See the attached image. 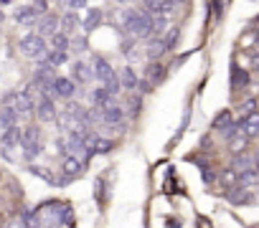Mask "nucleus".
Segmentation results:
<instances>
[{"label": "nucleus", "instance_id": "1", "mask_svg": "<svg viewBox=\"0 0 259 228\" xmlns=\"http://www.w3.org/2000/svg\"><path fill=\"white\" fill-rule=\"evenodd\" d=\"M3 104L11 106L18 117H28V114L36 112V102H33V94L31 89H23V92H8L3 96Z\"/></svg>", "mask_w": 259, "mask_h": 228}, {"label": "nucleus", "instance_id": "2", "mask_svg": "<svg viewBox=\"0 0 259 228\" xmlns=\"http://www.w3.org/2000/svg\"><path fill=\"white\" fill-rule=\"evenodd\" d=\"M21 54L28 58H46L49 46H46V38L39 33H28L21 38Z\"/></svg>", "mask_w": 259, "mask_h": 228}, {"label": "nucleus", "instance_id": "3", "mask_svg": "<svg viewBox=\"0 0 259 228\" xmlns=\"http://www.w3.org/2000/svg\"><path fill=\"white\" fill-rule=\"evenodd\" d=\"M92 74H94V79L102 82L104 86L112 84L115 79H120V74L115 71V66L109 64L107 58H102V56H94V61H92Z\"/></svg>", "mask_w": 259, "mask_h": 228}, {"label": "nucleus", "instance_id": "4", "mask_svg": "<svg viewBox=\"0 0 259 228\" xmlns=\"http://www.w3.org/2000/svg\"><path fill=\"white\" fill-rule=\"evenodd\" d=\"M77 94V84H74L69 76H56L49 86V96L51 99H71Z\"/></svg>", "mask_w": 259, "mask_h": 228}, {"label": "nucleus", "instance_id": "5", "mask_svg": "<svg viewBox=\"0 0 259 228\" xmlns=\"http://www.w3.org/2000/svg\"><path fill=\"white\" fill-rule=\"evenodd\" d=\"M213 130L224 137V140H231V137L239 132V122H234L231 112H221L218 117L213 120Z\"/></svg>", "mask_w": 259, "mask_h": 228}, {"label": "nucleus", "instance_id": "6", "mask_svg": "<svg viewBox=\"0 0 259 228\" xmlns=\"http://www.w3.org/2000/svg\"><path fill=\"white\" fill-rule=\"evenodd\" d=\"M36 114H39V120H41V122H54V120L59 117L56 102H54L49 94L39 96V102H36Z\"/></svg>", "mask_w": 259, "mask_h": 228}, {"label": "nucleus", "instance_id": "7", "mask_svg": "<svg viewBox=\"0 0 259 228\" xmlns=\"http://www.w3.org/2000/svg\"><path fill=\"white\" fill-rule=\"evenodd\" d=\"M69 79H71L74 84H77V86H84V84H89V82L94 79V74H92V66L77 58V61L71 64V76H69Z\"/></svg>", "mask_w": 259, "mask_h": 228}, {"label": "nucleus", "instance_id": "8", "mask_svg": "<svg viewBox=\"0 0 259 228\" xmlns=\"http://www.w3.org/2000/svg\"><path fill=\"white\" fill-rule=\"evenodd\" d=\"M59 26H61V18L59 16H54V13H46V16H41L39 20H36V28H39V30H36V33H39V36H54V33H59Z\"/></svg>", "mask_w": 259, "mask_h": 228}, {"label": "nucleus", "instance_id": "9", "mask_svg": "<svg viewBox=\"0 0 259 228\" xmlns=\"http://www.w3.org/2000/svg\"><path fill=\"white\" fill-rule=\"evenodd\" d=\"M84 172V162L79 160V158H74V155H69L66 160H64V165H61V175L71 182V180H77L79 175Z\"/></svg>", "mask_w": 259, "mask_h": 228}, {"label": "nucleus", "instance_id": "10", "mask_svg": "<svg viewBox=\"0 0 259 228\" xmlns=\"http://www.w3.org/2000/svg\"><path fill=\"white\" fill-rule=\"evenodd\" d=\"M122 120H125V109H122L117 102L107 104V106L102 109V122H104V124H117V122H122Z\"/></svg>", "mask_w": 259, "mask_h": 228}, {"label": "nucleus", "instance_id": "11", "mask_svg": "<svg viewBox=\"0 0 259 228\" xmlns=\"http://www.w3.org/2000/svg\"><path fill=\"white\" fill-rule=\"evenodd\" d=\"M239 130H241V132H244L249 140L259 137V112H251L249 117L239 120Z\"/></svg>", "mask_w": 259, "mask_h": 228}, {"label": "nucleus", "instance_id": "12", "mask_svg": "<svg viewBox=\"0 0 259 228\" xmlns=\"http://www.w3.org/2000/svg\"><path fill=\"white\" fill-rule=\"evenodd\" d=\"M165 79V66L160 61H150V66H147V74H145V82L150 86H158L160 82Z\"/></svg>", "mask_w": 259, "mask_h": 228}, {"label": "nucleus", "instance_id": "13", "mask_svg": "<svg viewBox=\"0 0 259 228\" xmlns=\"http://www.w3.org/2000/svg\"><path fill=\"white\" fill-rule=\"evenodd\" d=\"M21 220H23V228H44L41 216H39V208H26V210L21 213Z\"/></svg>", "mask_w": 259, "mask_h": 228}, {"label": "nucleus", "instance_id": "14", "mask_svg": "<svg viewBox=\"0 0 259 228\" xmlns=\"http://www.w3.org/2000/svg\"><path fill=\"white\" fill-rule=\"evenodd\" d=\"M99 23H102V10H99V8H89V10H87V18L82 20V26H84V33H92V30H97V28H99Z\"/></svg>", "mask_w": 259, "mask_h": 228}, {"label": "nucleus", "instance_id": "15", "mask_svg": "<svg viewBox=\"0 0 259 228\" xmlns=\"http://www.w3.org/2000/svg\"><path fill=\"white\" fill-rule=\"evenodd\" d=\"M92 102H94V106L104 109L107 104H112V102H115V96L109 94V89H107V86H97V89L92 92Z\"/></svg>", "mask_w": 259, "mask_h": 228}, {"label": "nucleus", "instance_id": "16", "mask_svg": "<svg viewBox=\"0 0 259 228\" xmlns=\"http://www.w3.org/2000/svg\"><path fill=\"white\" fill-rule=\"evenodd\" d=\"M69 46H71V41H69V36L66 33H54L51 36V41H49V51H64V54H69Z\"/></svg>", "mask_w": 259, "mask_h": 228}, {"label": "nucleus", "instance_id": "17", "mask_svg": "<svg viewBox=\"0 0 259 228\" xmlns=\"http://www.w3.org/2000/svg\"><path fill=\"white\" fill-rule=\"evenodd\" d=\"M13 18H16V23H21V26H31V23H36V20H39V16H36V10H33L31 6H23V8H18Z\"/></svg>", "mask_w": 259, "mask_h": 228}, {"label": "nucleus", "instance_id": "18", "mask_svg": "<svg viewBox=\"0 0 259 228\" xmlns=\"http://www.w3.org/2000/svg\"><path fill=\"white\" fill-rule=\"evenodd\" d=\"M39 140H41V130L36 127V124L21 130V147H26V144H36Z\"/></svg>", "mask_w": 259, "mask_h": 228}, {"label": "nucleus", "instance_id": "19", "mask_svg": "<svg viewBox=\"0 0 259 228\" xmlns=\"http://www.w3.org/2000/svg\"><path fill=\"white\" fill-rule=\"evenodd\" d=\"M77 26H79V16H77V10H69V13H64L61 16V33H74L77 30Z\"/></svg>", "mask_w": 259, "mask_h": 228}, {"label": "nucleus", "instance_id": "20", "mask_svg": "<svg viewBox=\"0 0 259 228\" xmlns=\"http://www.w3.org/2000/svg\"><path fill=\"white\" fill-rule=\"evenodd\" d=\"M0 124H3V130H11V127H16L18 124V114L11 109V106H0Z\"/></svg>", "mask_w": 259, "mask_h": 228}, {"label": "nucleus", "instance_id": "21", "mask_svg": "<svg viewBox=\"0 0 259 228\" xmlns=\"http://www.w3.org/2000/svg\"><path fill=\"white\" fill-rule=\"evenodd\" d=\"M120 84H122L127 92H135V89H137V76H135L132 66H125V68H122V74H120Z\"/></svg>", "mask_w": 259, "mask_h": 228}, {"label": "nucleus", "instance_id": "22", "mask_svg": "<svg viewBox=\"0 0 259 228\" xmlns=\"http://www.w3.org/2000/svg\"><path fill=\"white\" fill-rule=\"evenodd\" d=\"M231 84H234V89H246L249 86V74L244 68L234 66L231 68Z\"/></svg>", "mask_w": 259, "mask_h": 228}, {"label": "nucleus", "instance_id": "23", "mask_svg": "<svg viewBox=\"0 0 259 228\" xmlns=\"http://www.w3.org/2000/svg\"><path fill=\"white\" fill-rule=\"evenodd\" d=\"M231 168L241 175V172H246V170H251V168H254V160H251L249 155H244V152H239V155L231 160Z\"/></svg>", "mask_w": 259, "mask_h": 228}, {"label": "nucleus", "instance_id": "24", "mask_svg": "<svg viewBox=\"0 0 259 228\" xmlns=\"http://www.w3.org/2000/svg\"><path fill=\"white\" fill-rule=\"evenodd\" d=\"M147 58H150V61H155V58H160L163 54H165V44H163V38L158 36V38H153V41H150V46H147Z\"/></svg>", "mask_w": 259, "mask_h": 228}, {"label": "nucleus", "instance_id": "25", "mask_svg": "<svg viewBox=\"0 0 259 228\" xmlns=\"http://www.w3.org/2000/svg\"><path fill=\"white\" fill-rule=\"evenodd\" d=\"M246 142H249V137L239 130L231 140H229V147H231V152H234V155H239V152H244V147H246Z\"/></svg>", "mask_w": 259, "mask_h": 228}, {"label": "nucleus", "instance_id": "26", "mask_svg": "<svg viewBox=\"0 0 259 228\" xmlns=\"http://www.w3.org/2000/svg\"><path fill=\"white\" fill-rule=\"evenodd\" d=\"M218 178L224 180V185H226V188H236V185H239V172H236V170H234L231 165H229V168H226L224 172H221Z\"/></svg>", "mask_w": 259, "mask_h": 228}, {"label": "nucleus", "instance_id": "27", "mask_svg": "<svg viewBox=\"0 0 259 228\" xmlns=\"http://www.w3.org/2000/svg\"><path fill=\"white\" fill-rule=\"evenodd\" d=\"M178 38H180V30L178 28H168V33L163 36V44H165V51H173L178 46Z\"/></svg>", "mask_w": 259, "mask_h": 228}, {"label": "nucleus", "instance_id": "28", "mask_svg": "<svg viewBox=\"0 0 259 228\" xmlns=\"http://www.w3.org/2000/svg\"><path fill=\"white\" fill-rule=\"evenodd\" d=\"M256 182H259V170H256V168H251V170H246V172L239 175V185H244V188L256 185Z\"/></svg>", "mask_w": 259, "mask_h": 228}, {"label": "nucleus", "instance_id": "29", "mask_svg": "<svg viewBox=\"0 0 259 228\" xmlns=\"http://www.w3.org/2000/svg\"><path fill=\"white\" fill-rule=\"evenodd\" d=\"M66 58H69V54H64V51H49V54H46V58H41V61H49V64L56 68V66L66 64Z\"/></svg>", "mask_w": 259, "mask_h": 228}, {"label": "nucleus", "instance_id": "30", "mask_svg": "<svg viewBox=\"0 0 259 228\" xmlns=\"http://www.w3.org/2000/svg\"><path fill=\"white\" fill-rule=\"evenodd\" d=\"M28 172H33V175H39V178H44V180H49V182H54V185H56V175H54L51 170L41 168V165H31V168H28Z\"/></svg>", "mask_w": 259, "mask_h": 228}, {"label": "nucleus", "instance_id": "31", "mask_svg": "<svg viewBox=\"0 0 259 228\" xmlns=\"http://www.w3.org/2000/svg\"><path fill=\"white\" fill-rule=\"evenodd\" d=\"M41 152H44V147H41V142H36V144H26V147H23V158H26V160L31 162L33 158H39V155H41Z\"/></svg>", "mask_w": 259, "mask_h": 228}, {"label": "nucleus", "instance_id": "32", "mask_svg": "<svg viewBox=\"0 0 259 228\" xmlns=\"http://www.w3.org/2000/svg\"><path fill=\"white\" fill-rule=\"evenodd\" d=\"M112 150V140H97V147H94V155H107V152Z\"/></svg>", "mask_w": 259, "mask_h": 228}, {"label": "nucleus", "instance_id": "33", "mask_svg": "<svg viewBox=\"0 0 259 228\" xmlns=\"http://www.w3.org/2000/svg\"><path fill=\"white\" fill-rule=\"evenodd\" d=\"M31 8L36 10V16H46L49 13V3H46V0H33V3H31Z\"/></svg>", "mask_w": 259, "mask_h": 228}, {"label": "nucleus", "instance_id": "34", "mask_svg": "<svg viewBox=\"0 0 259 228\" xmlns=\"http://www.w3.org/2000/svg\"><path fill=\"white\" fill-rule=\"evenodd\" d=\"M254 106H256V99H246V102L241 104V120H244V117H249L251 112H256Z\"/></svg>", "mask_w": 259, "mask_h": 228}, {"label": "nucleus", "instance_id": "35", "mask_svg": "<svg viewBox=\"0 0 259 228\" xmlns=\"http://www.w3.org/2000/svg\"><path fill=\"white\" fill-rule=\"evenodd\" d=\"M61 3H66L69 10H82L87 6V0H61Z\"/></svg>", "mask_w": 259, "mask_h": 228}, {"label": "nucleus", "instance_id": "36", "mask_svg": "<svg viewBox=\"0 0 259 228\" xmlns=\"http://www.w3.org/2000/svg\"><path fill=\"white\" fill-rule=\"evenodd\" d=\"M71 46H74V51H79V54H82V51H87V36H82L79 41H74Z\"/></svg>", "mask_w": 259, "mask_h": 228}, {"label": "nucleus", "instance_id": "37", "mask_svg": "<svg viewBox=\"0 0 259 228\" xmlns=\"http://www.w3.org/2000/svg\"><path fill=\"white\" fill-rule=\"evenodd\" d=\"M122 54L132 56V38H125V41H122Z\"/></svg>", "mask_w": 259, "mask_h": 228}, {"label": "nucleus", "instance_id": "38", "mask_svg": "<svg viewBox=\"0 0 259 228\" xmlns=\"http://www.w3.org/2000/svg\"><path fill=\"white\" fill-rule=\"evenodd\" d=\"M130 112H132V114L140 112V96H132V99H130Z\"/></svg>", "mask_w": 259, "mask_h": 228}, {"label": "nucleus", "instance_id": "39", "mask_svg": "<svg viewBox=\"0 0 259 228\" xmlns=\"http://www.w3.org/2000/svg\"><path fill=\"white\" fill-rule=\"evenodd\" d=\"M251 68L259 71V56H251Z\"/></svg>", "mask_w": 259, "mask_h": 228}, {"label": "nucleus", "instance_id": "40", "mask_svg": "<svg viewBox=\"0 0 259 228\" xmlns=\"http://www.w3.org/2000/svg\"><path fill=\"white\" fill-rule=\"evenodd\" d=\"M254 168H259V150H256V155H254Z\"/></svg>", "mask_w": 259, "mask_h": 228}, {"label": "nucleus", "instance_id": "41", "mask_svg": "<svg viewBox=\"0 0 259 228\" xmlns=\"http://www.w3.org/2000/svg\"><path fill=\"white\" fill-rule=\"evenodd\" d=\"M8 3H13V0H0V6H8Z\"/></svg>", "mask_w": 259, "mask_h": 228}, {"label": "nucleus", "instance_id": "42", "mask_svg": "<svg viewBox=\"0 0 259 228\" xmlns=\"http://www.w3.org/2000/svg\"><path fill=\"white\" fill-rule=\"evenodd\" d=\"M3 132H6V130H3V124H0V137H3Z\"/></svg>", "mask_w": 259, "mask_h": 228}, {"label": "nucleus", "instance_id": "43", "mask_svg": "<svg viewBox=\"0 0 259 228\" xmlns=\"http://www.w3.org/2000/svg\"><path fill=\"white\" fill-rule=\"evenodd\" d=\"M117 3H130V0H117Z\"/></svg>", "mask_w": 259, "mask_h": 228}, {"label": "nucleus", "instance_id": "44", "mask_svg": "<svg viewBox=\"0 0 259 228\" xmlns=\"http://www.w3.org/2000/svg\"><path fill=\"white\" fill-rule=\"evenodd\" d=\"M0 20H3V10H0Z\"/></svg>", "mask_w": 259, "mask_h": 228}, {"label": "nucleus", "instance_id": "45", "mask_svg": "<svg viewBox=\"0 0 259 228\" xmlns=\"http://www.w3.org/2000/svg\"><path fill=\"white\" fill-rule=\"evenodd\" d=\"M173 3H183V0H173Z\"/></svg>", "mask_w": 259, "mask_h": 228}]
</instances>
